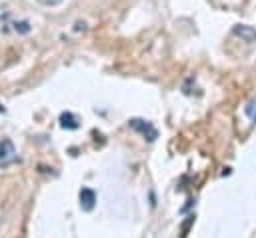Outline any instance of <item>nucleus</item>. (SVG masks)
<instances>
[{"mask_svg": "<svg viewBox=\"0 0 256 238\" xmlns=\"http://www.w3.org/2000/svg\"><path fill=\"white\" fill-rule=\"evenodd\" d=\"M130 128H134L136 132H140V134H142L146 140H150V142L158 138V130H156V128H154L150 122H146V120L132 118V120H130Z\"/></svg>", "mask_w": 256, "mask_h": 238, "instance_id": "1", "label": "nucleus"}, {"mask_svg": "<svg viewBox=\"0 0 256 238\" xmlns=\"http://www.w3.org/2000/svg\"><path fill=\"white\" fill-rule=\"evenodd\" d=\"M16 160H18V152H16L14 144L10 140H2L0 142V166H8Z\"/></svg>", "mask_w": 256, "mask_h": 238, "instance_id": "2", "label": "nucleus"}, {"mask_svg": "<svg viewBox=\"0 0 256 238\" xmlns=\"http://www.w3.org/2000/svg\"><path fill=\"white\" fill-rule=\"evenodd\" d=\"M94 204H96V192L92 190V188H82L80 190V206H82V210H92L94 208Z\"/></svg>", "mask_w": 256, "mask_h": 238, "instance_id": "3", "label": "nucleus"}, {"mask_svg": "<svg viewBox=\"0 0 256 238\" xmlns=\"http://www.w3.org/2000/svg\"><path fill=\"white\" fill-rule=\"evenodd\" d=\"M232 32H234L236 36H240L244 42H256V28H252V26L238 24V26H234Z\"/></svg>", "mask_w": 256, "mask_h": 238, "instance_id": "4", "label": "nucleus"}, {"mask_svg": "<svg viewBox=\"0 0 256 238\" xmlns=\"http://www.w3.org/2000/svg\"><path fill=\"white\" fill-rule=\"evenodd\" d=\"M60 124H62L64 128H70V130L78 128V120L74 118L72 112H62V114H60Z\"/></svg>", "mask_w": 256, "mask_h": 238, "instance_id": "5", "label": "nucleus"}, {"mask_svg": "<svg viewBox=\"0 0 256 238\" xmlns=\"http://www.w3.org/2000/svg\"><path fill=\"white\" fill-rule=\"evenodd\" d=\"M246 114L256 122V102H250V104L246 106Z\"/></svg>", "mask_w": 256, "mask_h": 238, "instance_id": "6", "label": "nucleus"}, {"mask_svg": "<svg viewBox=\"0 0 256 238\" xmlns=\"http://www.w3.org/2000/svg\"><path fill=\"white\" fill-rule=\"evenodd\" d=\"M16 30H18V32H28L30 26H28V22H20V24H16Z\"/></svg>", "mask_w": 256, "mask_h": 238, "instance_id": "7", "label": "nucleus"}, {"mask_svg": "<svg viewBox=\"0 0 256 238\" xmlns=\"http://www.w3.org/2000/svg\"><path fill=\"white\" fill-rule=\"evenodd\" d=\"M0 112H4V108H2V106H0Z\"/></svg>", "mask_w": 256, "mask_h": 238, "instance_id": "8", "label": "nucleus"}]
</instances>
